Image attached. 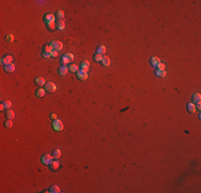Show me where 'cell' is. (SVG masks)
I'll use <instances>...</instances> for the list:
<instances>
[{
	"label": "cell",
	"instance_id": "6da1fadb",
	"mask_svg": "<svg viewBox=\"0 0 201 193\" xmlns=\"http://www.w3.org/2000/svg\"><path fill=\"white\" fill-rule=\"evenodd\" d=\"M44 23L46 24V26L48 27V29L50 31L56 30V15L52 14V13H47L44 16Z\"/></svg>",
	"mask_w": 201,
	"mask_h": 193
},
{
	"label": "cell",
	"instance_id": "7a4b0ae2",
	"mask_svg": "<svg viewBox=\"0 0 201 193\" xmlns=\"http://www.w3.org/2000/svg\"><path fill=\"white\" fill-rule=\"evenodd\" d=\"M74 60V55L71 53H66L64 54L63 56L61 57V62L63 66H68V65H71Z\"/></svg>",
	"mask_w": 201,
	"mask_h": 193
},
{
	"label": "cell",
	"instance_id": "3957f363",
	"mask_svg": "<svg viewBox=\"0 0 201 193\" xmlns=\"http://www.w3.org/2000/svg\"><path fill=\"white\" fill-rule=\"evenodd\" d=\"M63 128H64L63 122H62L60 119H56V120L52 121V129L55 130V131L60 132V131H62V130H63Z\"/></svg>",
	"mask_w": 201,
	"mask_h": 193
},
{
	"label": "cell",
	"instance_id": "277c9868",
	"mask_svg": "<svg viewBox=\"0 0 201 193\" xmlns=\"http://www.w3.org/2000/svg\"><path fill=\"white\" fill-rule=\"evenodd\" d=\"M53 160V157L52 155H49V154H45L42 156L41 158V162L44 164V165H49L51 163V161Z\"/></svg>",
	"mask_w": 201,
	"mask_h": 193
},
{
	"label": "cell",
	"instance_id": "5b68a950",
	"mask_svg": "<svg viewBox=\"0 0 201 193\" xmlns=\"http://www.w3.org/2000/svg\"><path fill=\"white\" fill-rule=\"evenodd\" d=\"M45 90L47 91V92H49V93H53L56 90H57V86H56V84L55 83H52V82H48V83H46L45 84Z\"/></svg>",
	"mask_w": 201,
	"mask_h": 193
},
{
	"label": "cell",
	"instance_id": "8992f818",
	"mask_svg": "<svg viewBox=\"0 0 201 193\" xmlns=\"http://www.w3.org/2000/svg\"><path fill=\"white\" fill-rule=\"evenodd\" d=\"M50 45L52 46L53 51L60 52L61 49H63V43H62L61 41H58V40H55V41H52V42L50 43Z\"/></svg>",
	"mask_w": 201,
	"mask_h": 193
},
{
	"label": "cell",
	"instance_id": "52a82bcc",
	"mask_svg": "<svg viewBox=\"0 0 201 193\" xmlns=\"http://www.w3.org/2000/svg\"><path fill=\"white\" fill-rule=\"evenodd\" d=\"M1 65L2 66H8V65H11V63H13V56H11V55H7V56H4L2 59H1Z\"/></svg>",
	"mask_w": 201,
	"mask_h": 193
},
{
	"label": "cell",
	"instance_id": "ba28073f",
	"mask_svg": "<svg viewBox=\"0 0 201 193\" xmlns=\"http://www.w3.org/2000/svg\"><path fill=\"white\" fill-rule=\"evenodd\" d=\"M49 167H50V169H51V170H57V169H59V167H60L59 159H55V160H52V161H51V163L49 164Z\"/></svg>",
	"mask_w": 201,
	"mask_h": 193
},
{
	"label": "cell",
	"instance_id": "9c48e42d",
	"mask_svg": "<svg viewBox=\"0 0 201 193\" xmlns=\"http://www.w3.org/2000/svg\"><path fill=\"white\" fill-rule=\"evenodd\" d=\"M76 76H77V78L79 80H86V79H88V73H86L82 70H79L78 72L76 73Z\"/></svg>",
	"mask_w": 201,
	"mask_h": 193
},
{
	"label": "cell",
	"instance_id": "30bf717a",
	"mask_svg": "<svg viewBox=\"0 0 201 193\" xmlns=\"http://www.w3.org/2000/svg\"><path fill=\"white\" fill-rule=\"evenodd\" d=\"M34 83L38 87H43V86H45V84H46L45 79H44L42 76H38V77L34 79Z\"/></svg>",
	"mask_w": 201,
	"mask_h": 193
},
{
	"label": "cell",
	"instance_id": "8fae6325",
	"mask_svg": "<svg viewBox=\"0 0 201 193\" xmlns=\"http://www.w3.org/2000/svg\"><path fill=\"white\" fill-rule=\"evenodd\" d=\"M80 68H81V70H82V71H84L86 73H88L89 68H90V62H89L88 60H83V61H81V63H80Z\"/></svg>",
	"mask_w": 201,
	"mask_h": 193
},
{
	"label": "cell",
	"instance_id": "7c38bea8",
	"mask_svg": "<svg viewBox=\"0 0 201 193\" xmlns=\"http://www.w3.org/2000/svg\"><path fill=\"white\" fill-rule=\"evenodd\" d=\"M45 93H46L45 88L39 87L37 89V91H35V97H37V98H43V97H45Z\"/></svg>",
	"mask_w": 201,
	"mask_h": 193
},
{
	"label": "cell",
	"instance_id": "4fadbf2b",
	"mask_svg": "<svg viewBox=\"0 0 201 193\" xmlns=\"http://www.w3.org/2000/svg\"><path fill=\"white\" fill-rule=\"evenodd\" d=\"M159 62H162V61H160V59H159L158 57H156V56L151 57V59H150V65L153 67V68H156Z\"/></svg>",
	"mask_w": 201,
	"mask_h": 193
},
{
	"label": "cell",
	"instance_id": "5bb4252c",
	"mask_svg": "<svg viewBox=\"0 0 201 193\" xmlns=\"http://www.w3.org/2000/svg\"><path fill=\"white\" fill-rule=\"evenodd\" d=\"M65 28V22L63 19H58L56 20V29L58 30H63Z\"/></svg>",
	"mask_w": 201,
	"mask_h": 193
},
{
	"label": "cell",
	"instance_id": "9a60e30c",
	"mask_svg": "<svg viewBox=\"0 0 201 193\" xmlns=\"http://www.w3.org/2000/svg\"><path fill=\"white\" fill-rule=\"evenodd\" d=\"M68 72H70L68 66H61L60 68L58 69V73H59L60 75H66Z\"/></svg>",
	"mask_w": 201,
	"mask_h": 193
},
{
	"label": "cell",
	"instance_id": "2e32d148",
	"mask_svg": "<svg viewBox=\"0 0 201 193\" xmlns=\"http://www.w3.org/2000/svg\"><path fill=\"white\" fill-rule=\"evenodd\" d=\"M187 111L189 112L191 114H195L196 112H197V107H196V104H194L193 102H190L187 104Z\"/></svg>",
	"mask_w": 201,
	"mask_h": 193
},
{
	"label": "cell",
	"instance_id": "e0dca14e",
	"mask_svg": "<svg viewBox=\"0 0 201 193\" xmlns=\"http://www.w3.org/2000/svg\"><path fill=\"white\" fill-rule=\"evenodd\" d=\"M4 71H6V72H9V73L14 72V71H15V65L14 63H11V65L4 66Z\"/></svg>",
	"mask_w": 201,
	"mask_h": 193
},
{
	"label": "cell",
	"instance_id": "ac0fdd59",
	"mask_svg": "<svg viewBox=\"0 0 201 193\" xmlns=\"http://www.w3.org/2000/svg\"><path fill=\"white\" fill-rule=\"evenodd\" d=\"M4 115H6L7 119H11V120L15 117V113L12 110H7V112H6V114H4Z\"/></svg>",
	"mask_w": 201,
	"mask_h": 193
},
{
	"label": "cell",
	"instance_id": "d6986e66",
	"mask_svg": "<svg viewBox=\"0 0 201 193\" xmlns=\"http://www.w3.org/2000/svg\"><path fill=\"white\" fill-rule=\"evenodd\" d=\"M101 63L104 66V67H109V66H110V59H109V57L103 56V59H102V61H101Z\"/></svg>",
	"mask_w": 201,
	"mask_h": 193
},
{
	"label": "cell",
	"instance_id": "ffe728a7",
	"mask_svg": "<svg viewBox=\"0 0 201 193\" xmlns=\"http://www.w3.org/2000/svg\"><path fill=\"white\" fill-rule=\"evenodd\" d=\"M96 54H100V55L104 56L106 54V47L104 45H100L99 47L96 48Z\"/></svg>",
	"mask_w": 201,
	"mask_h": 193
},
{
	"label": "cell",
	"instance_id": "44dd1931",
	"mask_svg": "<svg viewBox=\"0 0 201 193\" xmlns=\"http://www.w3.org/2000/svg\"><path fill=\"white\" fill-rule=\"evenodd\" d=\"M69 71L70 72H72V73H77L78 72V66L77 65H74V63H71L70 66H69Z\"/></svg>",
	"mask_w": 201,
	"mask_h": 193
},
{
	"label": "cell",
	"instance_id": "7402d4cb",
	"mask_svg": "<svg viewBox=\"0 0 201 193\" xmlns=\"http://www.w3.org/2000/svg\"><path fill=\"white\" fill-rule=\"evenodd\" d=\"M154 73H155L156 76H158V77H165V76H166V71H165V70H157V69H155Z\"/></svg>",
	"mask_w": 201,
	"mask_h": 193
},
{
	"label": "cell",
	"instance_id": "603a6c76",
	"mask_svg": "<svg viewBox=\"0 0 201 193\" xmlns=\"http://www.w3.org/2000/svg\"><path fill=\"white\" fill-rule=\"evenodd\" d=\"M52 157H53V159H59L61 157V150L59 148H57V149L52 151Z\"/></svg>",
	"mask_w": 201,
	"mask_h": 193
},
{
	"label": "cell",
	"instance_id": "cb8c5ba5",
	"mask_svg": "<svg viewBox=\"0 0 201 193\" xmlns=\"http://www.w3.org/2000/svg\"><path fill=\"white\" fill-rule=\"evenodd\" d=\"M200 100H201V95H200V93H195V95L193 96V103H194V104L199 103Z\"/></svg>",
	"mask_w": 201,
	"mask_h": 193
},
{
	"label": "cell",
	"instance_id": "d4e9b609",
	"mask_svg": "<svg viewBox=\"0 0 201 193\" xmlns=\"http://www.w3.org/2000/svg\"><path fill=\"white\" fill-rule=\"evenodd\" d=\"M64 12L62 11V10H58L57 12H56V18L57 19H63L64 18Z\"/></svg>",
	"mask_w": 201,
	"mask_h": 193
},
{
	"label": "cell",
	"instance_id": "484cf974",
	"mask_svg": "<svg viewBox=\"0 0 201 193\" xmlns=\"http://www.w3.org/2000/svg\"><path fill=\"white\" fill-rule=\"evenodd\" d=\"M52 51H53V48H52V46L50 45V44H47V45H45V46H44V48H43V52L48 53V54H50V55H51Z\"/></svg>",
	"mask_w": 201,
	"mask_h": 193
},
{
	"label": "cell",
	"instance_id": "4316f807",
	"mask_svg": "<svg viewBox=\"0 0 201 193\" xmlns=\"http://www.w3.org/2000/svg\"><path fill=\"white\" fill-rule=\"evenodd\" d=\"M2 104L4 105V107H6L7 110H10V109H11V106H12V102H11L10 100H6V101H3V102H2Z\"/></svg>",
	"mask_w": 201,
	"mask_h": 193
},
{
	"label": "cell",
	"instance_id": "83f0119b",
	"mask_svg": "<svg viewBox=\"0 0 201 193\" xmlns=\"http://www.w3.org/2000/svg\"><path fill=\"white\" fill-rule=\"evenodd\" d=\"M4 127H6L7 129H10L13 127V121L11 119H7L6 122H4Z\"/></svg>",
	"mask_w": 201,
	"mask_h": 193
},
{
	"label": "cell",
	"instance_id": "f1b7e54d",
	"mask_svg": "<svg viewBox=\"0 0 201 193\" xmlns=\"http://www.w3.org/2000/svg\"><path fill=\"white\" fill-rule=\"evenodd\" d=\"M49 192H51V193H59L60 192V188L58 186H52V187H50Z\"/></svg>",
	"mask_w": 201,
	"mask_h": 193
},
{
	"label": "cell",
	"instance_id": "f546056e",
	"mask_svg": "<svg viewBox=\"0 0 201 193\" xmlns=\"http://www.w3.org/2000/svg\"><path fill=\"white\" fill-rule=\"evenodd\" d=\"M93 59H94V61H96V62H101L102 59H103V56L100 55V54H95V55L93 56Z\"/></svg>",
	"mask_w": 201,
	"mask_h": 193
},
{
	"label": "cell",
	"instance_id": "4dcf8cb0",
	"mask_svg": "<svg viewBox=\"0 0 201 193\" xmlns=\"http://www.w3.org/2000/svg\"><path fill=\"white\" fill-rule=\"evenodd\" d=\"M6 41L7 42H13V41H14V35H13V34H8L6 37Z\"/></svg>",
	"mask_w": 201,
	"mask_h": 193
},
{
	"label": "cell",
	"instance_id": "1f68e13d",
	"mask_svg": "<svg viewBox=\"0 0 201 193\" xmlns=\"http://www.w3.org/2000/svg\"><path fill=\"white\" fill-rule=\"evenodd\" d=\"M155 69H157V70H165V69H166V66H165V63H163V62H159Z\"/></svg>",
	"mask_w": 201,
	"mask_h": 193
},
{
	"label": "cell",
	"instance_id": "d6a6232c",
	"mask_svg": "<svg viewBox=\"0 0 201 193\" xmlns=\"http://www.w3.org/2000/svg\"><path fill=\"white\" fill-rule=\"evenodd\" d=\"M42 57H43V58H45V59H47V58H49V57H51V55H50V54H48V53H45V52H42Z\"/></svg>",
	"mask_w": 201,
	"mask_h": 193
},
{
	"label": "cell",
	"instance_id": "836d02e7",
	"mask_svg": "<svg viewBox=\"0 0 201 193\" xmlns=\"http://www.w3.org/2000/svg\"><path fill=\"white\" fill-rule=\"evenodd\" d=\"M58 55H59V52H58V51H52V53H51V57L56 58V57H58Z\"/></svg>",
	"mask_w": 201,
	"mask_h": 193
},
{
	"label": "cell",
	"instance_id": "e575fe53",
	"mask_svg": "<svg viewBox=\"0 0 201 193\" xmlns=\"http://www.w3.org/2000/svg\"><path fill=\"white\" fill-rule=\"evenodd\" d=\"M50 118H51L52 120H56V119H58V118H57V115H56L55 113H52V114L50 115Z\"/></svg>",
	"mask_w": 201,
	"mask_h": 193
},
{
	"label": "cell",
	"instance_id": "d590c367",
	"mask_svg": "<svg viewBox=\"0 0 201 193\" xmlns=\"http://www.w3.org/2000/svg\"><path fill=\"white\" fill-rule=\"evenodd\" d=\"M4 109H6V107H4V105H3L2 103H1V104H0V111H3Z\"/></svg>",
	"mask_w": 201,
	"mask_h": 193
}]
</instances>
